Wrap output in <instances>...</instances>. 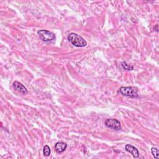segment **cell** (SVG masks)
I'll list each match as a JSON object with an SVG mask.
<instances>
[{
	"mask_svg": "<svg viewBox=\"0 0 159 159\" xmlns=\"http://www.w3.org/2000/svg\"><path fill=\"white\" fill-rule=\"evenodd\" d=\"M43 153H44V155L46 157H48L50 155V153H51V150H50V148L49 147V146L48 145H45L44 147V149H43Z\"/></svg>",
	"mask_w": 159,
	"mask_h": 159,
	"instance_id": "8",
	"label": "cell"
},
{
	"mask_svg": "<svg viewBox=\"0 0 159 159\" xmlns=\"http://www.w3.org/2000/svg\"><path fill=\"white\" fill-rule=\"evenodd\" d=\"M125 149L127 152H129L134 158H138L139 156V152L137 148L135 147L130 145V144H127L125 147Z\"/></svg>",
	"mask_w": 159,
	"mask_h": 159,
	"instance_id": "6",
	"label": "cell"
},
{
	"mask_svg": "<svg viewBox=\"0 0 159 159\" xmlns=\"http://www.w3.org/2000/svg\"><path fill=\"white\" fill-rule=\"evenodd\" d=\"M105 126L108 128L113 129L116 131L121 129V125L120 122L116 119H108L105 121Z\"/></svg>",
	"mask_w": 159,
	"mask_h": 159,
	"instance_id": "4",
	"label": "cell"
},
{
	"mask_svg": "<svg viewBox=\"0 0 159 159\" xmlns=\"http://www.w3.org/2000/svg\"><path fill=\"white\" fill-rule=\"evenodd\" d=\"M119 92L124 96L130 98H136L138 96V90L132 86H122L119 89Z\"/></svg>",
	"mask_w": 159,
	"mask_h": 159,
	"instance_id": "2",
	"label": "cell"
},
{
	"mask_svg": "<svg viewBox=\"0 0 159 159\" xmlns=\"http://www.w3.org/2000/svg\"><path fill=\"white\" fill-rule=\"evenodd\" d=\"M151 152L155 158L157 159L158 158V149L157 148L152 147L151 149Z\"/></svg>",
	"mask_w": 159,
	"mask_h": 159,
	"instance_id": "10",
	"label": "cell"
},
{
	"mask_svg": "<svg viewBox=\"0 0 159 159\" xmlns=\"http://www.w3.org/2000/svg\"><path fill=\"white\" fill-rule=\"evenodd\" d=\"M13 88L18 92L23 94H27L28 91L27 88L21 83L18 82H15L13 84Z\"/></svg>",
	"mask_w": 159,
	"mask_h": 159,
	"instance_id": "5",
	"label": "cell"
},
{
	"mask_svg": "<svg viewBox=\"0 0 159 159\" xmlns=\"http://www.w3.org/2000/svg\"><path fill=\"white\" fill-rule=\"evenodd\" d=\"M121 66L123 67V68L124 69V70H132L134 69V67L133 66H131L130 65L128 64L126 62H123L121 63Z\"/></svg>",
	"mask_w": 159,
	"mask_h": 159,
	"instance_id": "9",
	"label": "cell"
},
{
	"mask_svg": "<svg viewBox=\"0 0 159 159\" xmlns=\"http://www.w3.org/2000/svg\"><path fill=\"white\" fill-rule=\"evenodd\" d=\"M69 41L74 46L77 47H83L86 46V41L80 36L75 33H70L68 36Z\"/></svg>",
	"mask_w": 159,
	"mask_h": 159,
	"instance_id": "1",
	"label": "cell"
},
{
	"mask_svg": "<svg viewBox=\"0 0 159 159\" xmlns=\"http://www.w3.org/2000/svg\"><path fill=\"white\" fill-rule=\"evenodd\" d=\"M37 34L39 36L40 38L44 42H50L56 39L55 34L47 30H45V29L39 30L37 32Z\"/></svg>",
	"mask_w": 159,
	"mask_h": 159,
	"instance_id": "3",
	"label": "cell"
},
{
	"mask_svg": "<svg viewBox=\"0 0 159 159\" xmlns=\"http://www.w3.org/2000/svg\"><path fill=\"white\" fill-rule=\"evenodd\" d=\"M67 147V144L62 142H57L55 145V149L57 153H62L65 151Z\"/></svg>",
	"mask_w": 159,
	"mask_h": 159,
	"instance_id": "7",
	"label": "cell"
}]
</instances>
